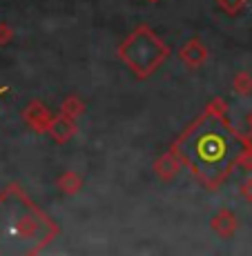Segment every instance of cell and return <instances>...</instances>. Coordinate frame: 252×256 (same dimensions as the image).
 <instances>
[{
    "mask_svg": "<svg viewBox=\"0 0 252 256\" xmlns=\"http://www.w3.org/2000/svg\"><path fill=\"white\" fill-rule=\"evenodd\" d=\"M58 228L18 185L0 194V256L41 254L54 240Z\"/></svg>",
    "mask_w": 252,
    "mask_h": 256,
    "instance_id": "obj_2",
    "label": "cell"
},
{
    "mask_svg": "<svg viewBox=\"0 0 252 256\" xmlns=\"http://www.w3.org/2000/svg\"><path fill=\"white\" fill-rule=\"evenodd\" d=\"M172 154L205 187L214 190L243 156V140L221 114L205 112L174 142Z\"/></svg>",
    "mask_w": 252,
    "mask_h": 256,
    "instance_id": "obj_1",
    "label": "cell"
},
{
    "mask_svg": "<svg viewBox=\"0 0 252 256\" xmlns=\"http://www.w3.org/2000/svg\"><path fill=\"white\" fill-rule=\"evenodd\" d=\"M72 132H74V125L67 120L65 116H61V118H56V120H54V125H52V136H54V138L65 140Z\"/></svg>",
    "mask_w": 252,
    "mask_h": 256,
    "instance_id": "obj_5",
    "label": "cell"
},
{
    "mask_svg": "<svg viewBox=\"0 0 252 256\" xmlns=\"http://www.w3.org/2000/svg\"><path fill=\"white\" fill-rule=\"evenodd\" d=\"M183 49H187V52H181V58H183L190 67H199L201 62L205 60V49L199 40H190Z\"/></svg>",
    "mask_w": 252,
    "mask_h": 256,
    "instance_id": "obj_4",
    "label": "cell"
},
{
    "mask_svg": "<svg viewBox=\"0 0 252 256\" xmlns=\"http://www.w3.org/2000/svg\"><path fill=\"white\" fill-rule=\"evenodd\" d=\"M167 54H170L167 45L147 27V24H141L136 32H132L130 38L123 42L121 49H118L121 60L125 62L138 78L150 76V74L167 58Z\"/></svg>",
    "mask_w": 252,
    "mask_h": 256,
    "instance_id": "obj_3",
    "label": "cell"
},
{
    "mask_svg": "<svg viewBox=\"0 0 252 256\" xmlns=\"http://www.w3.org/2000/svg\"><path fill=\"white\" fill-rule=\"evenodd\" d=\"M243 192H245V196L252 200V178L245 180V185H243Z\"/></svg>",
    "mask_w": 252,
    "mask_h": 256,
    "instance_id": "obj_6",
    "label": "cell"
}]
</instances>
